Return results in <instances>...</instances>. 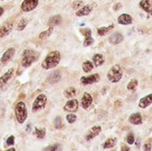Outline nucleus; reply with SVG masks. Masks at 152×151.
I'll return each mask as SVG.
<instances>
[{
  "instance_id": "obj_1",
  "label": "nucleus",
  "mask_w": 152,
  "mask_h": 151,
  "mask_svg": "<svg viewBox=\"0 0 152 151\" xmlns=\"http://www.w3.org/2000/svg\"><path fill=\"white\" fill-rule=\"evenodd\" d=\"M40 57V53L32 49H25L20 56V64L23 68H28L37 62Z\"/></svg>"
},
{
  "instance_id": "obj_2",
  "label": "nucleus",
  "mask_w": 152,
  "mask_h": 151,
  "mask_svg": "<svg viewBox=\"0 0 152 151\" xmlns=\"http://www.w3.org/2000/svg\"><path fill=\"white\" fill-rule=\"evenodd\" d=\"M61 53L59 51H57V50L52 51L45 56L41 66L44 69L49 70V69H53L56 66H58L61 62Z\"/></svg>"
},
{
  "instance_id": "obj_3",
  "label": "nucleus",
  "mask_w": 152,
  "mask_h": 151,
  "mask_svg": "<svg viewBox=\"0 0 152 151\" xmlns=\"http://www.w3.org/2000/svg\"><path fill=\"white\" fill-rule=\"evenodd\" d=\"M123 77V69L119 64H116L110 68L108 72L107 77L110 83H118Z\"/></svg>"
},
{
  "instance_id": "obj_4",
  "label": "nucleus",
  "mask_w": 152,
  "mask_h": 151,
  "mask_svg": "<svg viewBox=\"0 0 152 151\" xmlns=\"http://www.w3.org/2000/svg\"><path fill=\"white\" fill-rule=\"evenodd\" d=\"M14 113H15V117H16L18 123L23 124L28 117L27 108L23 101H19L16 103L15 108H14Z\"/></svg>"
},
{
  "instance_id": "obj_5",
  "label": "nucleus",
  "mask_w": 152,
  "mask_h": 151,
  "mask_svg": "<svg viewBox=\"0 0 152 151\" xmlns=\"http://www.w3.org/2000/svg\"><path fill=\"white\" fill-rule=\"evenodd\" d=\"M47 102V97L45 94L41 93L39 94L34 101L33 104H32V112H37L41 109H43Z\"/></svg>"
},
{
  "instance_id": "obj_6",
  "label": "nucleus",
  "mask_w": 152,
  "mask_h": 151,
  "mask_svg": "<svg viewBox=\"0 0 152 151\" xmlns=\"http://www.w3.org/2000/svg\"><path fill=\"white\" fill-rule=\"evenodd\" d=\"M38 0H23L20 4V9L24 12H28L37 8L38 5Z\"/></svg>"
},
{
  "instance_id": "obj_7",
  "label": "nucleus",
  "mask_w": 152,
  "mask_h": 151,
  "mask_svg": "<svg viewBox=\"0 0 152 151\" xmlns=\"http://www.w3.org/2000/svg\"><path fill=\"white\" fill-rule=\"evenodd\" d=\"M13 22L12 20L5 21L0 26V38L7 36L13 29Z\"/></svg>"
},
{
  "instance_id": "obj_8",
  "label": "nucleus",
  "mask_w": 152,
  "mask_h": 151,
  "mask_svg": "<svg viewBox=\"0 0 152 151\" xmlns=\"http://www.w3.org/2000/svg\"><path fill=\"white\" fill-rule=\"evenodd\" d=\"M80 32L85 36V40L83 42V45L85 47H88L94 43V39L92 36V30L90 28H82Z\"/></svg>"
},
{
  "instance_id": "obj_9",
  "label": "nucleus",
  "mask_w": 152,
  "mask_h": 151,
  "mask_svg": "<svg viewBox=\"0 0 152 151\" xmlns=\"http://www.w3.org/2000/svg\"><path fill=\"white\" fill-rule=\"evenodd\" d=\"M100 75L99 74H92L87 77H82L80 78V83L83 85H92L94 83H97L100 80Z\"/></svg>"
},
{
  "instance_id": "obj_10",
  "label": "nucleus",
  "mask_w": 152,
  "mask_h": 151,
  "mask_svg": "<svg viewBox=\"0 0 152 151\" xmlns=\"http://www.w3.org/2000/svg\"><path fill=\"white\" fill-rule=\"evenodd\" d=\"M14 54H15V49L13 48V47H9L4 53H3V55L1 56V58H0V62L2 63V64H6V63H8L12 59V57L14 56Z\"/></svg>"
},
{
  "instance_id": "obj_11",
  "label": "nucleus",
  "mask_w": 152,
  "mask_h": 151,
  "mask_svg": "<svg viewBox=\"0 0 152 151\" xmlns=\"http://www.w3.org/2000/svg\"><path fill=\"white\" fill-rule=\"evenodd\" d=\"M13 75H14V69L13 68L9 69L4 75H2L0 77V88L4 87L11 80V78L13 77Z\"/></svg>"
},
{
  "instance_id": "obj_12",
  "label": "nucleus",
  "mask_w": 152,
  "mask_h": 151,
  "mask_svg": "<svg viewBox=\"0 0 152 151\" xmlns=\"http://www.w3.org/2000/svg\"><path fill=\"white\" fill-rule=\"evenodd\" d=\"M78 101L76 100V99H71L69 101H67V103L65 104L64 106V110L67 111V112H76L78 109Z\"/></svg>"
},
{
  "instance_id": "obj_13",
  "label": "nucleus",
  "mask_w": 152,
  "mask_h": 151,
  "mask_svg": "<svg viewBox=\"0 0 152 151\" xmlns=\"http://www.w3.org/2000/svg\"><path fill=\"white\" fill-rule=\"evenodd\" d=\"M93 11V6L91 4H86V5H83L81 8H79L77 12H76V15L77 17H82V16H87L89 15Z\"/></svg>"
},
{
  "instance_id": "obj_14",
  "label": "nucleus",
  "mask_w": 152,
  "mask_h": 151,
  "mask_svg": "<svg viewBox=\"0 0 152 151\" xmlns=\"http://www.w3.org/2000/svg\"><path fill=\"white\" fill-rule=\"evenodd\" d=\"M92 103H93L92 95L90 93H85L82 99H81V106H82V108L86 109L91 106Z\"/></svg>"
},
{
  "instance_id": "obj_15",
  "label": "nucleus",
  "mask_w": 152,
  "mask_h": 151,
  "mask_svg": "<svg viewBox=\"0 0 152 151\" xmlns=\"http://www.w3.org/2000/svg\"><path fill=\"white\" fill-rule=\"evenodd\" d=\"M118 22L121 25H129L133 22V18L128 13H122L118 16Z\"/></svg>"
},
{
  "instance_id": "obj_16",
  "label": "nucleus",
  "mask_w": 152,
  "mask_h": 151,
  "mask_svg": "<svg viewBox=\"0 0 152 151\" xmlns=\"http://www.w3.org/2000/svg\"><path fill=\"white\" fill-rule=\"evenodd\" d=\"M140 7L152 16V0H142L140 2Z\"/></svg>"
},
{
  "instance_id": "obj_17",
  "label": "nucleus",
  "mask_w": 152,
  "mask_h": 151,
  "mask_svg": "<svg viewBox=\"0 0 152 151\" xmlns=\"http://www.w3.org/2000/svg\"><path fill=\"white\" fill-rule=\"evenodd\" d=\"M124 40V36L121 33H118V32H116V33H113L110 38H109V41L110 44H120L122 41Z\"/></svg>"
},
{
  "instance_id": "obj_18",
  "label": "nucleus",
  "mask_w": 152,
  "mask_h": 151,
  "mask_svg": "<svg viewBox=\"0 0 152 151\" xmlns=\"http://www.w3.org/2000/svg\"><path fill=\"white\" fill-rule=\"evenodd\" d=\"M102 131V128L101 126H94L93 128L90 129V131L87 133L86 136V141H90L92 139H94V137H96Z\"/></svg>"
},
{
  "instance_id": "obj_19",
  "label": "nucleus",
  "mask_w": 152,
  "mask_h": 151,
  "mask_svg": "<svg viewBox=\"0 0 152 151\" xmlns=\"http://www.w3.org/2000/svg\"><path fill=\"white\" fill-rule=\"evenodd\" d=\"M152 103V93L147 95L146 97H143L139 101V107L142 109H146Z\"/></svg>"
},
{
  "instance_id": "obj_20",
  "label": "nucleus",
  "mask_w": 152,
  "mask_h": 151,
  "mask_svg": "<svg viewBox=\"0 0 152 151\" xmlns=\"http://www.w3.org/2000/svg\"><path fill=\"white\" fill-rule=\"evenodd\" d=\"M62 21V18L60 14H57V15H53L52 17H50V19L48 20V26L50 27H54V26H57V25H60Z\"/></svg>"
},
{
  "instance_id": "obj_21",
  "label": "nucleus",
  "mask_w": 152,
  "mask_h": 151,
  "mask_svg": "<svg viewBox=\"0 0 152 151\" xmlns=\"http://www.w3.org/2000/svg\"><path fill=\"white\" fill-rule=\"evenodd\" d=\"M105 60L102 54L101 53H96L93 56V63L94 65V67H100L104 63Z\"/></svg>"
},
{
  "instance_id": "obj_22",
  "label": "nucleus",
  "mask_w": 152,
  "mask_h": 151,
  "mask_svg": "<svg viewBox=\"0 0 152 151\" xmlns=\"http://www.w3.org/2000/svg\"><path fill=\"white\" fill-rule=\"evenodd\" d=\"M129 122L133 125H141L142 123V117L140 113H134L129 117Z\"/></svg>"
},
{
  "instance_id": "obj_23",
  "label": "nucleus",
  "mask_w": 152,
  "mask_h": 151,
  "mask_svg": "<svg viewBox=\"0 0 152 151\" xmlns=\"http://www.w3.org/2000/svg\"><path fill=\"white\" fill-rule=\"evenodd\" d=\"M94 65L93 61H86L82 64V69H83L84 72H86V73L91 72L94 69Z\"/></svg>"
},
{
  "instance_id": "obj_24",
  "label": "nucleus",
  "mask_w": 152,
  "mask_h": 151,
  "mask_svg": "<svg viewBox=\"0 0 152 151\" xmlns=\"http://www.w3.org/2000/svg\"><path fill=\"white\" fill-rule=\"evenodd\" d=\"M53 31V27H49L47 29H45V30H44L43 32H41V33L39 34L38 37H39L40 39H42V40H45V39L48 38V37L52 35Z\"/></svg>"
},
{
  "instance_id": "obj_25",
  "label": "nucleus",
  "mask_w": 152,
  "mask_h": 151,
  "mask_svg": "<svg viewBox=\"0 0 152 151\" xmlns=\"http://www.w3.org/2000/svg\"><path fill=\"white\" fill-rule=\"evenodd\" d=\"M28 20L27 19L23 18V19L20 20V21L18 22V24L16 26V30L17 31H22V30H24L25 28L28 26Z\"/></svg>"
},
{
  "instance_id": "obj_26",
  "label": "nucleus",
  "mask_w": 152,
  "mask_h": 151,
  "mask_svg": "<svg viewBox=\"0 0 152 151\" xmlns=\"http://www.w3.org/2000/svg\"><path fill=\"white\" fill-rule=\"evenodd\" d=\"M114 28V25H110L109 27H101L97 29V33L99 36H105L110 29H112Z\"/></svg>"
},
{
  "instance_id": "obj_27",
  "label": "nucleus",
  "mask_w": 152,
  "mask_h": 151,
  "mask_svg": "<svg viewBox=\"0 0 152 151\" xmlns=\"http://www.w3.org/2000/svg\"><path fill=\"white\" fill-rule=\"evenodd\" d=\"M64 95L66 98H69V99L73 98L76 95V89L74 87H69V88L66 89L64 91Z\"/></svg>"
},
{
  "instance_id": "obj_28",
  "label": "nucleus",
  "mask_w": 152,
  "mask_h": 151,
  "mask_svg": "<svg viewBox=\"0 0 152 151\" xmlns=\"http://www.w3.org/2000/svg\"><path fill=\"white\" fill-rule=\"evenodd\" d=\"M35 135L39 138V139H42L45 137V128H36L35 129Z\"/></svg>"
},
{
  "instance_id": "obj_29",
  "label": "nucleus",
  "mask_w": 152,
  "mask_h": 151,
  "mask_svg": "<svg viewBox=\"0 0 152 151\" xmlns=\"http://www.w3.org/2000/svg\"><path fill=\"white\" fill-rule=\"evenodd\" d=\"M116 145V139H109L103 145L104 149H111Z\"/></svg>"
},
{
  "instance_id": "obj_30",
  "label": "nucleus",
  "mask_w": 152,
  "mask_h": 151,
  "mask_svg": "<svg viewBox=\"0 0 152 151\" xmlns=\"http://www.w3.org/2000/svg\"><path fill=\"white\" fill-rule=\"evenodd\" d=\"M137 85H138V80L135 79V78H134V79H132V80L128 83V85H127V89H128L129 91H133V90H134V89L137 87Z\"/></svg>"
},
{
  "instance_id": "obj_31",
  "label": "nucleus",
  "mask_w": 152,
  "mask_h": 151,
  "mask_svg": "<svg viewBox=\"0 0 152 151\" xmlns=\"http://www.w3.org/2000/svg\"><path fill=\"white\" fill-rule=\"evenodd\" d=\"M49 78H50V79H49L50 83L53 84V83H56V82H58V81L61 79V76H60V74H59V73H57V72H54V73H53V74L50 76V77H49Z\"/></svg>"
},
{
  "instance_id": "obj_32",
  "label": "nucleus",
  "mask_w": 152,
  "mask_h": 151,
  "mask_svg": "<svg viewBox=\"0 0 152 151\" xmlns=\"http://www.w3.org/2000/svg\"><path fill=\"white\" fill-rule=\"evenodd\" d=\"M84 5V2L82 0H76L73 2L72 4V8L74 10H78L79 8H81Z\"/></svg>"
},
{
  "instance_id": "obj_33",
  "label": "nucleus",
  "mask_w": 152,
  "mask_h": 151,
  "mask_svg": "<svg viewBox=\"0 0 152 151\" xmlns=\"http://www.w3.org/2000/svg\"><path fill=\"white\" fill-rule=\"evenodd\" d=\"M66 119H67V121H68L69 124H73V123L77 120V116L74 115V114H69V115H67Z\"/></svg>"
},
{
  "instance_id": "obj_34",
  "label": "nucleus",
  "mask_w": 152,
  "mask_h": 151,
  "mask_svg": "<svg viewBox=\"0 0 152 151\" xmlns=\"http://www.w3.org/2000/svg\"><path fill=\"white\" fill-rule=\"evenodd\" d=\"M54 126H55V128H57V129L62 128L63 125H62V123H61V117H56V118H55V120H54Z\"/></svg>"
},
{
  "instance_id": "obj_35",
  "label": "nucleus",
  "mask_w": 152,
  "mask_h": 151,
  "mask_svg": "<svg viewBox=\"0 0 152 151\" xmlns=\"http://www.w3.org/2000/svg\"><path fill=\"white\" fill-rule=\"evenodd\" d=\"M126 140H127V143H128V144H130V145L134 144V134H132V133L128 134Z\"/></svg>"
},
{
  "instance_id": "obj_36",
  "label": "nucleus",
  "mask_w": 152,
  "mask_h": 151,
  "mask_svg": "<svg viewBox=\"0 0 152 151\" xmlns=\"http://www.w3.org/2000/svg\"><path fill=\"white\" fill-rule=\"evenodd\" d=\"M6 143H7V145H9V146L13 145V144H14V137H13V136H10V137L7 139Z\"/></svg>"
},
{
  "instance_id": "obj_37",
  "label": "nucleus",
  "mask_w": 152,
  "mask_h": 151,
  "mask_svg": "<svg viewBox=\"0 0 152 151\" xmlns=\"http://www.w3.org/2000/svg\"><path fill=\"white\" fill-rule=\"evenodd\" d=\"M143 150H144V151L151 150V143H146V144H144V146H143Z\"/></svg>"
},
{
  "instance_id": "obj_38",
  "label": "nucleus",
  "mask_w": 152,
  "mask_h": 151,
  "mask_svg": "<svg viewBox=\"0 0 152 151\" xmlns=\"http://www.w3.org/2000/svg\"><path fill=\"white\" fill-rule=\"evenodd\" d=\"M121 7H122V4H121L120 2H118V3H116V4H114V6H113V8H114V10H115V11H117V10H119Z\"/></svg>"
},
{
  "instance_id": "obj_39",
  "label": "nucleus",
  "mask_w": 152,
  "mask_h": 151,
  "mask_svg": "<svg viewBox=\"0 0 152 151\" xmlns=\"http://www.w3.org/2000/svg\"><path fill=\"white\" fill-rule=\"evenodd\" d=\"M58 149V146L57 145H53V146H52V147H50V148H48L46 150L48 151H55L56 150Z\"/></svg>"
},
{
  "instance_id": "obj_40",
  "label": "nucleus",
  "mask_w": 152,
  "mask_h": 151,
  "mask_svg": "<svg viewBox=\"0 0 152 151\" xmlns=\"http://www.w3.org/2000/svg\"><path fill=\"white\" fill-rule=\"evenodd\" d=\"M4 8H3L2 6H0V18L2 17V15L4 14Z\"/></svg>"
},
{
  "instance_id": "obj_41",
  "label": "nucleus",
  "mask_w": 152,
  "mask_h": 151,
  "mask_svg": "<svg viewBox=\"0 0 152 151\" xmlns=\"http://www.w3.org/2000/svg\"><path fill=\"white\" fill-rule=\"evenodd\" d=\"M121 151H130V150H129V149H128L127 147H126V146H125V147H123V148H122Z\"/></svg>"
},
{
  "instance_id": "obj_42",
  "label": "nucleus",
  "mask_w": 152,
  "mask_h": 151,
  "mask_svg": "<svg viewBox=\"0 0 152 151\" xmlns=\"http://www.w3.org/2000/svg\"><path fill=\"white\" fill-rule=\"evenodd\" d=\"M5 151H15V149L14 148H11V149H9V150H7Z\"/></svg>"
}]
</instances>
